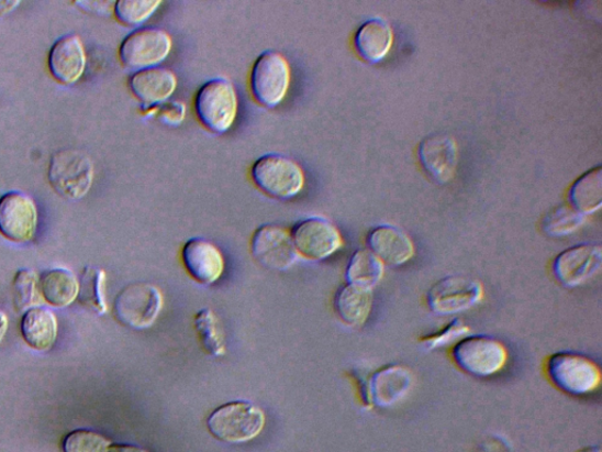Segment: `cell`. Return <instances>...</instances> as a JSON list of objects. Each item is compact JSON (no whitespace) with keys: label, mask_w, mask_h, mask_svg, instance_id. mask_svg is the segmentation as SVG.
<instances>
[{"label":"cell","mask_w":602,"mask_h":452,"mask_svg":"<svg viewBox=\"0 0 602 452\" xmlns=\"http://www.w3.org/2000/svg\"><path fill=\"white\" fill-rule=\"evenodd\" d=\"M250 180L266 196L280 200L296 198L305 188V174L292 158L280 154L259 157L249 169Z\"/></svg>","instance_id":"obj_5"},{"label":"cell","mask_w":602,"mask_h":452,"mask_svg":"<svg viewBox=\"0 0 602 452\" xmlns=\"http://www.w3.org/2000/svg\"><path fill=\"white\" fill-rule=\"evenodd\" d=\"M587 221V216L570 206H561L546 214L543 230L549 238H564L577 231Z\"/></svg>","instance_id":"obj_31"},{"label":"cell","mask_w":602,"mask_h":452,"mask_svg":"<svg viewBox=\"0 0 602 452\" xmlns=\"http://www.w3.org/2000/svg\"><path fill=\"white\" fill-rule=\"evenodd\" d=\"M47 178L62 197L81 199L92 188L94 166L91 158L79 150H60L49 162Z\"/></svg>","instance_id":"obj_7"},{"label":"cell","mask_w":602,"mask_h":452,"mask_svg":"<svg viewBox=\"0 0 602 452\" xmlns=\"http://www.w3.org/2000/svg\"><path fill=\"white\" fill-rule=\"evenodd\" d=\"M577 452H601V448L599 445H589L578 450Z\"/></svg>","instance_id":"obj_37"},{"label":"cell","mask_w":602,"mask_h":452,"mask_svg":"<svg viewBox=\"0 0 602 452\" xmlns=\"http://www.w3.org/2000/svg\"><path fill=\"white\" fill-rule=\"evenodd\" d=\"M40 289L48 306L62 309L78 298L79 280L73 272L58 267L40 277Z\"/></svg>","instance_id":"obj_24"},{"label":"cell","mask_w":602,"mask_h":452,"mask_svg":"<svg viewBox=\"0 0 602 452\" xmlns=\"http://www.w3.org/2000/svg\"><path fill=\"white\" fill-rule=\"evenodd\" d=\"M470 333L468 327L460 318H455L437 331L425 334L420 340L422 348L427 351L438 350L447 345H454Z\"/></svg>","instance_id":"obj_33"},{"label":"cell","mask_w":602,"mask_h":452,"mask_svg":"<svg viewBox=\"0 0 602 452\" xmlns=\"http://www.w3.org/2000/svg\"><path fill=\"white\" fill-rule=\"evenodd\" d=\"M367 246L383 263L401 266L415 255V246L409 234L394 225H379L366 239Z\"/></svg>","instance_id":"obj_20"},{"label":"cell","mask_w":602,"mask_h":452,"mask_svg":"<svg viewBox=\"0 0 602 452\" xmlns=\"http://www.w3.org/2000/svg\"><path fill=\"white\" fill-rule=\"evenodd\" d=\"M571 207L588 216L598 211L602 205V170L598 166L582 175L570 190Z\"/></svg>","instance_id":"obj_27"},{"label":"cell","mask_w":602,"mask_h":452,"mask_svg":"<svg viewBox=\"0 0 602 452\" xmlns=\"http://www.w3.org/2000/svg\"><path fill=\"white\" fill-rule=\"evenodd\" d=\"M424 172L439 184L454 180L459 164L458 144L446 133L425 139L417 150Z\"/></svg>","instance_id":"obj_17"},{"label":"cell","mask_w":602,"mask_h":452,"mask_svg":"<svg viewBox=\"0 0 602 452\" xmlns=\"http://www.w3.org/2000/svg\"><path fill=\"white\" fill-rule=\"evenodd\" d=\"M384 264L369 249H359L350 256L345 278L348 284L374 289L383 278Z\"/></svg>","instance_id":"obj_25"},{"label":"cell","mask_w":602,"mask_h":452,"mask_svg":"<svg viewBox=\"0 0 602 452\" xmlns=\"http://www.w3.org/2000/svg\"><path fill=\"white\" fill-rule=\"evenodd\" d=\"M265 423V412L249 400L228 401L213 410L207 420L211 437L228 444L254 441L264 430Z\"/></svg>","instance_id":"obj_1"},{"label":"cell","mask_w":602,"mask_h":452,"mask_svg":"<svg viewBox=\"0 0 602 452\" xmlns=\"http://www.w3.org/2000/svg\"><path fill=\"white\" fill-rule=\"evenodd\" d=\"M248 84L250 95L259 106L266 109L277 108L290 90V63L275 49H267L255 60Z\"/></svg>","instance_id":"obj_6"},{"label":"cell","mask_w":602,"mask_h":452,"mask_svg":"<svg viewBox=\"0 0 602 452\" xmlns=\"http://www.w3.org/2000/svg\"><path fill=\"white\" fill-rule=\"evenodd\" d=\"M250 254L258 264L274 272L289 271L298 261L290 231L277 224H265L254 232Z\"/></svg>","instance_id":"obj_14"},{"label":"cell","mask_w":602,"mask_h":452,"mask_svg":"<svg viewBox=\"0 0 602 452\" xmlns=\"http://www.w3.org/2000/svg\"><path fill=\"white\" fill-rule=\"evenodd\" d=\"M87 62L86 47L77 35L62 37L49 49V73L64 86H73L81 78L87 69Z\"/></svg>","instance_id":"obj_18"},{"label":"cell","mask_w":602,"mask_h":452,"mask_svg":"<svg viewBox=\"0 0 602 452\" xmlns=\"http://www.w3.org/2000/svg\"><path fill=\"white\" fill-rule=\"evenodd\" d=\"M545 372L549 382L568 396L591 395L601 384L600 366L576 351H558L548 356Z\"/></svg>","instance_id":"obj_3"},{"label":"cell","mask_w":602,"mask_h":452,"mask_svg":"<svg viewBox=\"0 0 602 452\" xmlns=\"http://www.w3.org/2000/svg\"><path fill=\"white\" fill-rule=\"evenodd\" d=\"M105 283L107 274L104 271L87 266L79 279L77 298L79 304L98 315H105L108 312Z\"/></svg>","instance_id":"obj_28"},{"label":"cell","mask_w":602,"mask_h":452,"mask_svg":"<svg viewBox=\"0 0 602 452\" xmlns=\"http://www.w3.org/2000/svg\"><path fill=\"white\" fill-rule=\"evenodd\" d=\"M129 89L144 107L160 106L169 100L177 90L175 73L164 66L137 70L129 78Z\"/></svg>","instance_id":"obj_19"},{"label":"cell","mask_w":602,"mask_h":452,"mask_svg":"<svg viewBox=\"0 0 602 452\" xmlns=\"http://www.w3.org/2000/svg\"><path fill=\"white\" fill-rule=\"evenodd\" d=\"M163 307V294L154 284L132 283L115 297L113 312L121 324L145 330L156 323Z\"/></svg>","instance_id":"obj_9"},{"label":"cell","mask_w":602,"mask_h":452,"mask_svg":"<svg viewBox=\"0 0 602 452\" xmlns=\"http://www.w3.org/2000/svg\"><path fill=\"white\" fill-rule=\"evenodd\" d=\"M193 326L200 345L210 357L219 359L225 355L226 340L223 324L210 308L200 309L194 315Z\"/></svg>","instance_id":"obj_26"},{"label":"cell","mask_w":602,"mask_h":452,"mask_svg":"<svg viewBox=\"0 0 602 452\" xmlns=\"http://www.w3.org/2000/svg\"><path fill=\"white\" fill-rule=\"evenodd\" d=\"M110 445L111 441L104 434L78 429L66 434L62 448L63 452H107Z\"/></svg>","instance_id":"obj_32"},{"label":"cell","mask_w":602,"mask_h":452,"mask_svg":"<svg viewBox=\"0 0 602 452\" xmlns=\"http://www.w3.org/2000/svg\"><path fill=\"white\" fill-rule=\"evenodd\" d=\"M482 297L483 287L479 280L454 275L433 284L426 295V305L433 313L452 316L475 308Z\"/></svg>","instance_id":"obj_12"},{"label":"cell","mask_w":602,"mask_h":452,"mask_svg":"<svg viewBox=\"0 0 602 452\" xmlns=\"http://www.w3.org/2000/svg\"><path fill=\"white\" fill-rule=\"evenodd\" d=\"M9 328L8 317L4 312L0 311V342L3 341Z\"/></svg>","instance_id":"obj_36"},{"label":"cell","mask_w":602,"mask_h":452,"mask_svg":"<svg viewBox=\"0 0 602 452\" xmlns=\"http://www.w3.org/2000/svg\"><path fill=\"white\" fill-rule=\"evenodd\" d=\"M374 289L346 284L334 296L333 307L341 321L353 328L363 327L374 308Z\"/></svg>","instance_id":"obj_21"},{"label":"cell","mask_w":602,"mask_h":452,"mask_svg":"<svg viewBox=\"0 0 602 452\" xmlns=\"http://www.w3.org/2000/svg\"><path fill=\"white\" fill-rule=\"evenodd\" d=\"M355 48L361 59L376 64L391 52L394 43L392 26L381 19L365 22L356 32Z\"/></svg>","instance_id":"obj_22"},{"label":"cell","mask_w":602,"mask_h":452,"mask_svg":"<svg viewBox=\"0 0 602 452\" xmlns=\"http://www.w3.org/2000/svg\"><path fill=\"white\" fill-rule=\"evenodd\" d=\"M21 330L22 337L30 348L36 351H47L57 341V317L48 309L32 308L24 313Z\"/></svg>","instance_id":"obj_23"},{"label":"cell","mask_w":602,"mask_h":452,"mask_svg":"<svg viewBox=\"0 0 602 452\" xmlns=\"http://www.w3.org/2000/svg\"><path fill=\"white\" fill-rule=\"evenodd\" d=\"M413 374L408 366L389 364L367 377L357 376L365 408L389 409L403 400L412 389Z\"/></svg>","instance_id":"obj_8"},{"label":"cell","mask_w":602,"mask_h":452,"mask_svg":"<svg viewBox=\"0 0 602 452\" xmlns=\"http://www.w3.org/2000/svg\"><path fill=\"white\" fill-rule=\"evenodd\" d=\"M181 261L189 276L202 286H212L225 271L220 247L202 238H193L183 244Z\"/></svg>","instance_id":"obj_16"},{"label":"cell","mask_w":602,"mask_h":452,"mask_svg":"<svg viewBox=\"0 0 602 452\" xmlns=\"http://www.w3.org/2000/svg\"><path fill=\"white\" fill-rule=\"evenodd\" d=\"M161 5L160 0H119L114 3L115 20L129 27L146 23Z\"/></svg>","instance_id":"obj_30"},{"label":"cell","mask_w":602,"mask_h":452,"mask_svg":"<svg viewBox=\"0 0 602 452\" xmlns=\"http://www.w3.org/2000/svg\"><path fill=\"white\" fill-rule=\"evenodd\" d=\"M40 275L32 269H22L13 279V306L16 312H26L43 304Z\"/></svg>","instance_id":"obj_29"},{"label":"cell","mask_w":602,"mask_h":452,"mask_svg":"<svg viewBox=\"0 0 602 452\" xmlns=\"http://www.w3.org/2000/svg\"><path fill=\"white\" fill-rule=\"evenodd\" d=\"M187 108L183 103L174 100V102H167L157 106L155 115L165 124L177 125L181 124L186 120Z\"/></svg>","instance_id":"obj_34"},{"label":"cell","mask_w":602,"mask_h":452,"mask_svg":"<svg viewBox=\"0 0 602 452\" xmlns=\"http://www.w3.org/2000/svg\"><path fill=\"white\" fill-rule=\"evenodd\" d=\"M290 233L298 256L313 262L325 261L344 246L342 232L324 217L301 220Z\"/></svg>","instance_id":"obj_11"},{"label":"cell","mask_w":602,"mask_h":452,"mask_svg":"<svg viewBox=\"0 0 602 452\" xmlns=\"http://www.w3.org/2000/svg\"><path fill=\"white\" fill-rule=\"evenodd\" d=\"M172 37L159 27H138L129 33L120 46V59L126 68H155L170 56Z\"/></svg>","instance_id":"obj_10"},{"label":"cell","mask_w":602,"mask_h":452,"mask_svg":"<svg viewBox=\"0 0 602 452\" xmlns=\"http://www.w3.org/2000/svg\"><path fill=\"white\" fill-rule=\"evenodd\" d=\"M38 208L31 196L11 191L0 198V233L19 244L31 242L38 229Z\"/></svg>","instance_id":"obj_13"},{"label":"cell","mask_w":602,"mask_h":452,"mask_svg":"<svg viewBox=\"0 0 602 452\" xmlns=\"http://www.w3.org/2000/svg\"><path fill=\"white\" fill-rule=\"evenodd\" d=\"M193 108L200 124L215 135H224L237 120V91L227 78H212L196 92Z\"/></svg>","instance_id":"obj_2"},{"label":"cell","mask_w":602,"mask_h":452,"mask_svg":"<svg viewBox=\"0 0 602 452\" xmlns=\"http://www.w3.org/2000/svg\"><path fill=\"white\" fill-rule=\"evenodd\" d=\"M452 360L461 372L477 378H489L505 370L506 345L489 334H470L452 345Z\"/></svg>","instance_id":"obj_4"},{"label":"cell","mask_w":602,"mask_h":452,"mask_svg":"<svg viewBox=\"0 0 602 452\" xmlns=\"http://www.w3.org/2000/svg\"><path fill=\"white\" fill-rule=\"evenodd\" d=\"M602 249L597 244H579L560 253L551 273L564 288H577L592 279L601 269Z\"/></svg>","instance_id":"obj_15"},{"label":"cell","mask_w":602,"mask_h":452,"mask_svg":"<svg viewBox=\"0 0 602 452\" xmlns=\"http://www.w3.org/2000/svg\"><path fill=\"white\" fill-rule=\"evenodd\" d=\"M107 452H148V451L137 445L113 444L109 447Z\"/></svg>","instance_id":"obj_35"}]
</instances>
